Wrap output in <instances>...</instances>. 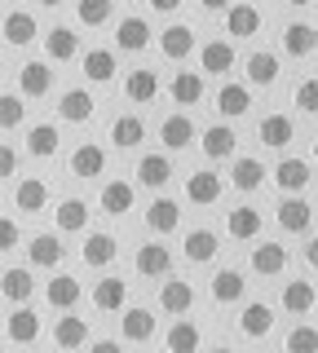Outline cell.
<instances>
[{"label":"cell","instance_id":"cell-50","mask_svg":"<svg viewBox=\"0 0 318 353\" xmlns=\"http://www.w3.org/2000/svg\"><path fill=\"white\" fill-rule=\"evenodd\" d=\"M288 349L292 353H318V331L314 327H292L288 331Z\"/></svg>","mask_w":318,"mask_h":353},{"label":"cell","instance_id":"cell-43","mask_svg":"<svg viewBox=\"0 0 318 353\" xmlns=\"http://www.w3.org/2000/svg\"><path fill=\"white\" fill-rule=\"evenodd\" d=\"M0 31H5V40L14 44V49H27V44L36 40V18H31L27 9H14V14L5 18V27H0Z\"/></svg>","mask_w":318,"mask_h":353},{"label":"cell","instance_id":"cell-17","mask_svg":"<svg viewBox=\"0 0 318 353\" xmlns=\"http://www.w3.org/2000/svg\"><path fill=\"white\" fill-rule=\"evenodd\" d=\"M257 137L266 141L270 150L292 146V141H296V124H292V115H266V119L257 124Z\"/></svg>","mask_w":318,"mask_h":353},{"label":"cell","instance_id":"cell-57","mask_svg":"<svg viewBox=\"0 0 318 353\" xmlns=\"http://www.w3.org/2000/svg\"><path fill=\"white\" fill-rule=\"evenodd\" d=\"M40 5H45V9H58V5H67V0H40Z\"/></svg>","mask_w":318,"mask_h":353},{"label":"cell","instance_id":"cell-15","mask_svg":"<svg viewBox=\"0 0 318 353\" xmlns=\"http://www.w3.org/2000/svg\"><path fill=\"white\" fill-rule=\"evenodd\" d=\"M252 270L261 274V279H274V274H283L288 270V248H283V243H257V248H252Z\"/></svg>","mask_w":318,"mask_h":353},{"label":"cell","instance_id":"cell-53","mask_svg":"<svg viewBox=\"0 0 318 353\" xmlns=\"http://www.w3.org/2000/svg\"><path fill=\"white\" fill-rule=\"evenodd\" d=\"M150 9H155V14H177L181 0H150Z\"/></svg>","mask_w":318,"mask_h":353},{"label":"cell","instance_id":"cell-33","mask_svg":"<svg viewBox=\"0 0 318 353\" xmlns=\"http://www.w3.org/2000/svg\"><path fill=\"white\" fill-rule=\"evenodd\" d=\"M159 141H163L168 150H186V146L195 141V119H190V115H168V119L159 124Z\"/></svg>","mask_w":318,"mask_h":353},{"label":"cell","instance_id":"cell-4","mask_svg":"<svg viewBox=\"0 0 318 353\" xmlns=\"http://www.w3.org/2000/svg\"><path fill=\"white\" fill-rule=\"evenodd\" d=\"M93 110H97V102H93L89 88H67V93L58 97V115L67 119V124H89Z\"/></svg>","mask_w":318,"mask_h":353},{"label":"cell","instance_id":"cell-37","mask_svg":"<svg viewBox=\"0 0 318 353\" xmlns=\"http://www.w3.org/2000/svg\"><path fill=\"white\" fill-rule=\"evenodd\" d=\"M261 181H266V163L261 159H235L230 163V185L235 190L252 194V190H261Z\"/></svg>","mask_w":318,"mask_h":353},{"label":"cell","instance_id":"cell-45","mask_svg":"<svg viewBox=\"0 0 318 353\" xmlns=\"http://www.w3.org/2000/svg\"><path fill=\"white\" fill-rule=\"evenodd\" d=\"M141 137H146V124H141L137 115H119L115 124H111V141L119 150H133V146H141Z\"/></svg>","mask_w":318,"mask_h":353},{"label":"cell","instance_id":"cell-48","mask_svg":"<svg viewBox=\"0 0 318 353\" xmlns=\"http://www.w3.org/2000/svg\"><path fill=\"white\" fill-rule=\"evenodd\" d=\"M111 0H80L75 5V14H80V22L84 27H102V22H111Z\"/></svg>","mask_w":318,"mask_h":353},{"label":"cell","instance_id":"cell-19","mask_svg":"<svg viewBox=\"0 0 318 353\" xmlns=\"http://www.w3.org/2000/svg\"><path fill=\"white\" fill-rule=\"evenodd\" d=\"M244 292H248L244 270H217L212 274V301L217 305H239V301H244Z\"/></svg>","mask_w":318,"mask_h":353},{"label":"cell","instance_id":"cell-30","mask_svg":"<svg viewBox=\"0 0 318 353\" xmlns=\"http://www.w3.org/2000/svg\"><path fill=\"white\" fill-rule=\"evenodd\" d=\"M168 176H172L168 154H141V159H137V181L146 185V190H163Z\"/></svg>","mask_w":318,"mask_h":353},{"label":"cell","instance_id":"cell-52","mask_svg":"<svg viewBox=\"0 0 318 353\" xmlns=\"http://www.w3.org/2000/svg\"><path fill=\"white\" fill-rule=\"evenodd\" d=\"M0 176H18V150L0 141Z\"/></svg>","mask_w":318,"mask_h":353},{"label":"cell","instance_id":"cell-1","mask_svg":"<svg viewBox=\"0 0 318 353\" xmlns=\"http://www.w3.org/2000/svg\"><path fill=\"white\" fill-rule=\"evenodd\" d=\"M14 208L18 212H45L49 208V181L45 176H23L14 185Z\"/></svg>","mask_w":318,"mask_h":353},{"label":"cell","instance_id":"cell-26","mask_svg":"<svg viewBox=\"0 0 318 353\" xmlns=\"http://www.w3.org/2000/svg\"><path fill=\"white\" fill-rule=\"evenodd\" d=\"M119 327H124V340H133V345H141V340L155 336V314L141 305H124V318H119Z\"/></svg>","mask_w":318,"mask_h":353},{"label":"cell","instance_id":"cell-5","mask_svg":"<svg viewBox=\"0 0 318 353\" xmlns=\"http://www.w3.org/2000/svg\"><path fill=\"white\" fill-rule=\"evenodd\" d=\"M124 97L133 106H146L159 97V71H146V66H137V71L124 75Z\"/></svg>","mask_w":318,"mask_h":353},{"label":"cell","instance_id":"cell-2","mask_svg":"<svg viewBox=\"0 0 318 353\" xmlns=\"http://www.w3.org/2000/svg\"><path fill=\"white\" fill-rule=\"evenodd\" d=\"M270 176H274V185H279L283 194H301L305 185H310V163H305V159H292V154H288V159L274 163Z\"/></svg>","mask_w":318,"mask_h":353},{"label":"cell","instance_id":"cell-42","mask_svg":"<svg viewBox=\"0 0 318 353\" xmlns=\"http://www.w3.org/2000/svg\"><path fill=\"white\" fill-rule=\"evenodd\" d=\"M58 141H62L58 124H31V128H27V154H36V159L58 154Z\"/></svg>","mask_w":318,"mask_h":353},{"label":"cell","instance_id":"cell-56","mask_svg":"<svg viewBox=\"0 0 318 353\" xmlns=\"http://www.w3.org/2000/svg\"><path fill=\"white\" fill-rule=\"evenodd\" d=\"M199 5L208 9V14H221V9H230V0H199Z\"/></svg>","mask_w":318,"mask_h":353},{"label":"cell","instance_id":"cell-49","mask_svg":"<svg viewBox=\"0 0 318 353\" xmlns=\"http://www.w3.org/2000/svg\"><path fill=\"white\" fill-rule=\"evenodd\" d=\"M292 102L305 110V115H318V80H301L292 88Z\"/></svg>","mask_w":318,"mask_h":353},{"label":"cell","instance_id":"cell-14","mask_svg":"<svg viewBox=\"0 0 318 353\" xmlns=\"http://www.w3.org/2000/svg\"><path fill=\"white\" fill-rule=\"evenodd\" d=\"M115 252H119V243H115V234H106V230H93L89 239H84V265L89 270H106V265L115 261Z\"/></svg>","mask_w":318,"mask_h":353},{"label":"cell","instance_id":"cell-20","mask_svg":"<svg viewBox=\"0 0 318 353\" xmlns=\"http://www.w3.org/2000/svg\"><path fill=\"white\" fill-rule=\"evenodd\" d=\"M168 97L177 106H199L203 102V75L199 71H177L168 80Z\"/></svg>","mask_w":318,"mask_h":353},{"label":"cell","instance_id":"cell-8","mask_svg":"<svg viewBox=\"0 0 318 353\" xmlns=\"http://www.w3.org/2000/svg\"><path fill=\"white\" fill-rule=\"evenodd\" d=\"M53 88V66L49 62H23L18 66V93L23 97H45Z\"/></svg>","mask_w":318,"mask_h":353},{"label":"cell","instance_id":"cell-47","mask_svg":"<svg viewBox=\"0 0 318 353\" xmlns=\"http://www.w3.org/2000/svg\"><path fill=\"white\" fill-rule=\"evenodd\" d=\"M27 119L23 93H0V128H18Z\"/></svg>","mask_w":318,"mask_h":353},{"label":"cell","instance_id":"cell-10","mask_svg":"<svg viewBox=\"0 0 318 353\" xmlns=\"http://www.w3.org/2000/svg\"><path fill=\"white\" fill-rule=\"evenodd\" d=\"M133 265H137V274H141V279H163V274L172 270V252L163 248V243H141Z\"/></svg>","mask_w":318,"mask_h":353},{"label":"cell","instance_id":"cell-11","mask_svg":"<svg viewBox=\"0 0 318 353\" xmlns=\"http://www.w3.org/2000/svg\"><path fill=\"white\" fill-rule=\"evenodd\" d=\"M186 199H190V203H199V208L217 203V199H221V176H217L212 168L190 172V176H186Z\"/></svg>","mask_w":318,"mask_h":353},{"label":"cell","instance_id":"cell-22","mask_svg":"<svg viewBox=\"0 0 318 353\" xmlns=\"http://www.w3.org/2000/svg\"><path fill=\"white\" fill-rule=\"evenodd\" d=\"M62 256H67V248H62L58 234H36L27 243V261L40 265V270H53V265H62Z\"/></svg>","mask_w":318,"mask_h":353},{"label":"cell","instance_id":"cell-18","mask_svg":"<svg viewBox=\"0 0 318 353\" xmlns=\"http://www.w3.org/2000/svg\"><path fill=\"white\" fill-rule=\"evenodd\" d=\"M97 203H102V212H106V216H124L128 208L137 203L133 181H106V185H102V194H97Z\"/></svg>","mask_w":318,"mask_h":353},{"label":"cell","instance_id":"cell-6","mask_svg":"<svg viewBox=\"0 0 318 353\" xmlns=\"http://www.w3.org/2000/svg\"><path fill=\"white\" fill-rule=\"evenodd\" d=\"M310 225H314V208L305 203L301 194H288L279 203V230H288V234H305Z\"/></svg>","mask_w":318,"mask_h":353},{"label":"cell","instance_id":"cell-39","mask_svg":"<svg viewBox=\"0 0 318 353\" xmlns=\"http://www.w3.org/2000/svg\"><path fill=\"white\" fill-rule=\"evenodd\" d=\"M115 71H119V62H115L111 49H89L84 53V75H89V84H111Z\"/></svg>","mask_w":318,"mask_h":353},{"label":"cell","instance_id":"cell-12","mask_svg":"<svg viewBox=\"0 0 318 353\" xmlns=\"http://www.w3.org/2000/svg\"><path fill=\"white\" fill-rule=\"evenodd\" d=\"M261 31V9L257 5H230L226 9V36L230 40H248Z\"/></svg>","mask_w":318,"mask_h":353},{"label":"cell","instance_id":"cell-16","mask_svg":"<svg viewBox=\"0 0 318 353\" xmlns=\"http://www.w3.org/2000/svg\"><path fill=\"white\" fill-rule=\"evenodd\" d=\"M115 44H119L124 53H141V49H150V22H146V18H137V14H128V18L115 27Z\"/></svg>","mask_w":318,"mask_h":353},{"label":"cell","instance_id":"cell-46","mask_svg":"<svg viewBox=\"0 0 318 353\" xmlns=\"http://www.w3.org/2000/svg\"><path fill=\"white\" fill-rule=\"evenodd\" d=\"M163 345H168L172 353H186V349H199L203 336H199V327H195V323H172L168 336H163Z\"/></svg>","mask_w":318,"mask_h":353},{"label":"cell","instance_id":"cell-13","mask_svg":"<svg viewBox=\"0 0 318 353\" xmlns=\"http://www.w3.org/2000/svg\"><path fill=\"white\" fill-rule=\"evenodd\" d=\"M159 309H163V314H172V318L190 314V309H195V287L181 283V279H168V283L159 287Z\"/></svg>","mask_w":318,"mask_h":353},{"label":"cell","instance_id":"cell-29","mask_svg":"<svg viewBox=\"0 0 318 353\" xmlns=\"http://www.w3.org/2000/svg\"><path fill=\"white\" fill-rule=\"evenodd\" d=\"M53 345H58V349H80V345H89V318H75V314L58 318V323H53Z\"/></svg>","mask_w":318,"mask_h":353},{"label":"cell","instance_id":"cell-21","mask_svg":"<svg viewBox=\"0 0 318 353\" xmlns=\"http://www.w3.org/2000/svg\"><path fill=\"white\" fill-rule=\"evenodd\" d=\"M244 71H248V84H257V88L279 84V58H274V53H266V49L248 53V58H244Z\"/></svg>","mask_w":318,"mask_h":353},{"label":"cell","instance_id":"cell-9","mask_svg":"<svg viewBox=\"0 0 318 353\" xmlns=\"http://www.w3.org/2000/svg\"><path fill=\"white\" fill-rule=\"evenodd\" d=\"M235 40H208L199 49V66L203 75H230V66H235Z\"/></svg>","mask_w":318,"mask_h":353},{"label":"cell","instance_id":"cell-34","mask_svg":"<svg viewBox=\"0 0 318 353\" xmlns=\"http://www.w3.org/2000/svg\"><path fill=\"white\" fill-rule=\"evenodd\" d=\"M199 146H203L208 159H230L235 146H239V137H235V128H230V124H212V128H203Z\"/></svg>","mask_w":318,"mask_h":353},{"label":"cell","instance_id":"cell-35","mask_svg":"<svg viewBox=\"0 0 318 353\" xmlns=\"http://www.w3.org/2000/svg\"><path fill=\"white\" fill-rule=\"evenodd\" d=\"M53 221H58L62 234H80V230H89V203L84 199H62Z\"/></svg>","mask_w":318,"mask_h":353},{"label":"cell","instance_id":"cell-58","mask_svg":"<svg viewBox=\"0 0 318 353\" xmlns=\"http://www.w3.org/2000/svg\"><path fill=\"white\" fill-rule=\"evenodd\" d=\"M288 5H296V9H305V5H314V0H288Z\"/></svg>","mask_w":318,"mask_h":353},{"label":"cell","instance_id":"cell-36","mask_svg":"<svg viewBox=\"0 0 318 353\" xmlns=\"http://www.w3.org/2000/svg\"><path fill=\"white\" fill-rule=\"evenodd\" d=\"M217 110H221L226 119H244L248 110H252L248 84H221V93H217Z\"/></svg>","mask_w":318,"mask_h":353},{"label":"cell","instance_id":"cell-28","mask_svg":"<svg viewBox=\"0 0 318 353\" xmlns=\"http://www.w3.org/2000/svg\"><path fill=\"white\" fill-rule=\"evenodd\" d=\"M93 305L102 309V314H124L128 305V283L124 279H102L93 287Z\"/></svg>","mask_w":318,"mask_h":353},{"label":"cell","instance_id":"cell-32","mask_svg":"<svg viewBox=\"0 0 318 353\" xmlns=\"http://www.w3.org/2000/svg\"><path fill=\"white\" fill-rule=\"evenodd\" d=\"M146 225L155 230V234H172V230L181 225V208H177V199H155V203L146 208Z\"/></svg>","mask_w":318,"mask_h":353},{"label":"cell","instance_id":"cell-27","mask_svg":"<svg viewBox=\"0 0 318 353\" xmlns=\"http://www.w3.org/2000/svg\"><path fill=\"white\" fill-rule=\"evenodd\" d=\"M71 172L75 176H102L106 172V150L97 146V141H84V146H75V154H71Z\"/></svg>","mask_w":318,"mask_h":353},{"label":"cell","instance_id":"cell-54","mask_svg":"<svg viewBox=\"0 0 318 353\" xmlns=\"http://www.w3.org/2000/svg\"><path fill=\"white\" fill-rule=\"evenodd\" d=\"M305 261H310V270H318V234L305 243Z\"/></svg>","mask_w":318,"mask_h":353},{"label":"cell","instance_id":"cell-7","mask_svg":"<svg viewBox=\"0 0 318 353\" xmlns=\"http://www.w3.org/2000/svg\"><path fill=\"white\" fill-rule=\"evenodd\" d=\"M261 225H266V216H261L252 203L230 208V212H226V230H230V239H239V243H252L261 234Z\"/></svg>","mask_w":318,"mask_h":353},{"label":"cell","instance_id":"cell-23","mask_svg":"<svg viewBox=\"0 0 318 353\" xmlns=\"http://www.w3.org/2000/svg\"><path fill=\"white\" fill-rule=\"evenodd\" d=\"M9 340L14 345H36L40 340V314L27 305H14V314H9Z\"/></svg>","mask_w":318,"mask_h":353},{"label":"cell","instance_id":"cell-3","mask_svg":"<svg viewBox=\"0 0 318 353\" xmlns=\"http://www.w3.org/2000/svg\"><path fill=\"white\" fill-rule=\"evenodd\" d=\"M159 53H163L168 62L190 58V53H195V31L186 27V22H172V27H163V31H159Z\"/></svg>","mask_w":318,"mask_h":353},{"label":"cell","instance_id":"cell-41","mask_svg":"<svg viewBox=\"0 0 318 353\" xmlns=\"http://www.w3.org/2000/svg\"><path fill=\"white\" fill-rule=\"evenodd\" d=\"M45 53H49V62H71L80 53V36L71 27H53L45 36Z\"/></svg>","mask_w":318,"mask_h":353},{"label":"cell","instance_id":"cell-51","mask_svg":"<svg viewBox=\"0 0 318 353\" xmlns=\"http://www.w3.org/2000/svg\"><path fill=\"white\" fill-rule=\"evenodd\" d=\"M18 248V221L0 216V252H14Z\"/></svg>","mask_w":318,"mask_h":353},{"label":"cell","instance_id":"cell-59","mask_svg":"<svg viewBox=\"0 0 318 353\" xmlns=\"http://www.w3.org/2000/svg\"><path fill=\"white\" fill-rule=\"evenodd\" d=\"M314 163H318V141H314Z\"/></svg>","mask_w":318,"mask_h":353},{"label":"cell","instance_id":"cell-24","mask_svg":"<svg viewBox=\"0 0 318 353\" xmlns=\"http://www.w3.org/2000/svg\"><path fill=\"white\" fill-rule=\"evenodd\" d=\"M283 49H288L292 58H310L318 49V27H310V22H288V27H283Z\"/></svg>","mask_w":318,"mask_h":353},{"label":"cell","instance_id":"cell-38","mask_svg":"<svg viewBox=\"0 0 318 353\" xmlns=\"http://www.w3.org/2000/svg\"><path fill=\"white\" fill-rule=\"evenodd\" d=\"M80 279H75V274H53V283L45 287V301L53 305V309H71L75 301H80Z\"/></svg>","mask_w":318,"mask_h":353},{"label":"cell","instance_id":"cell-44","mask_svg":"<svg viewBox=\"0 0 318 353\" xmlns=\"http://www.w3.org/2000/svg\"><path fill=\"white\" fill-rule=\"evenodd\" d=\"M0 292H5V301H14V305H23L31 292H36V279H31V270L23 265V270H5L0 274Z\"/></svg>","mask_w":318,"mask_h":353},{"label":"cell","instance_id":"cell-55","mask_svg":"<svg viewBox=\"0 0 318 353\" xmlns=\"http://www.w3.org/2000/svg\"><path fill=\"white\" fill-rule=\"evenodd\" d=\"M89 349H97V353H115L119 340H89Z\"/></svg>","mask_w":318,"mask_h":353},{"label":"cell","instance_id":"cell-31","mask_svg":"<svg viewBox=\"0 0 318 353\" xmlns=\"http://www.w3.org/2000/svg\"><path fill=\"white\" fill-rule=\"evenodd\" d=\"M270 327H274V309H270L266 301H252V305H244L239 331H244L248 340H261V336H270Z\"/></svg>","mask_w":318,"mask_h":353},{"label":"cell","instance_id":"cell-40","mask_svg":"<svg viewBox=\"0 0 318 353\" xmlns=\"http://www.w3.org/2000/svg\"><path fill=\"white\" fill-rule=\"evenodd\" d=\"M314 301H318V292H314V283H305V279L283 287V309H288L292 318H305L314 309Z\"/></svg>","mask_w":318,"mask_h":353},{"label":"cell","instance_id":"cell-25","mask_svg":"<svg viewBox=\"0 0 318 353\" xmlns=\"http://www.w3.org/2000/svg\"><path fill=\"white\" fill-rule=\"evenodd\" d=\"M181 248H186V261L190 265H208V261H217V252H221V239H217L212 230H190Z\"/></svg>","mask_w":318,"mask_h":353}]
</instances>
